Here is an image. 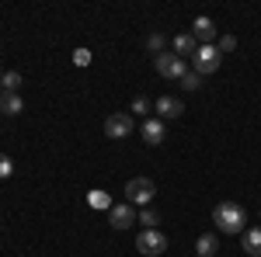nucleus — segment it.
I'll return each instance as SVG.
<instances>
[{
    "label": "nucleus",
    "instance_id": "obj_15",
    "mask_svg": "<svg viewBox=\"0 0 261 257\" xmlns=\"http://www.w3.org/2000/svg\"><path fill=\"white\" fill-rule=\"evenodd\" d=\"M0 87H7V94H14V91L21 87V73L18 70H7V73L0 77Z\"/></svg>",
    "mask_w": 261,
    "mask_h": 257
},
{
    "label": "nucleus",
    "instance_id": "obj_14",
    "mask_svg": "<svg viewBox=\"0 0 261 257\" xmlns=\"http://www.w3.org/2000/svg\"><path fill=\"white\" fill-rule=\"evenodd\" d=\"M0 111H4V115H21L24 104H21L18 94H4V98H0Z\"/></svg>",
    "mask_w": 261,
    "mask_h": 257
},
{
    "label": "nucleus",
    "instance_id": "obj_19",
    "mask_svg": "<svg viewBox=\"0 0 261 257\" xmlns=\"http://www.w3.org/2000/svg\"><path fill=\"white\" fill-rule=\"evenodd\" d=\"M146 49H150L153 56H161V52H164V35H161V32H153V35L146 39Z\"/></svg>",
    "mask_w": 261,
    "mask_h": 257
},
{
    "label": "nucleus",
    "instance_id": "obj_16",
    "mask_svg": "<svg viewBox=\"0 0 261 257\" xmlns=\"http://www.w3.org/2000/svg\"><path fill=\"white\" fill-rule=\"evenodd\" d=\"M87 205H91V209H112V198L105 195V191H91V195H87Z\"/></svg>",
    "mask_w": 261,
    "mask_h": 257
},
{
    "label": "nucleus",
    "instance_id": "obj_24",
    "mask_svg": "<svg viewBox=\"0 0 261 257\" xmlns=\"http://www.w3.org/2000/svg\"><path fill=\"white\" fill-rule=\"evenodd\" d=\"M0 77H4V73H0Z\"/></svg>",
    "mask_w": 261,
    "mask_h": 257
},
{
    "label": "nucleus",
    "instance_id": "obj_4",
    "mask_svg": "<svg viewBox=\"0 0 261 257\" xmlns=\"http://www.w3.org/2000/svg\"><path fill=\"white\" fill-rule=\"evenodd\" d=\"M136 250L146 257H161L167 250V237H164L161 230H143L140 237H136Z\"/></svg>",
    "mask_w": 261,
    "mask_h": 257
},
{
    "label": "nucleus",
    "instance_id": "obj_23",
    "mask_svg": "<svg viewBox=\"0 0 261 257\" xmlns=\"http://www.w3.org/2000/svg\"><path fill=\"white\" fill-rule=\"evenodd\" d=\"M73 63H77V66H91V49H77V52H73Z\"/></svg>",
    "mask_w": 261,
    "mask_h": 257
},
{
    "label": "nucleus",
    "instance_id": "obj_2",
    "mask_svg": "<svg viewBox=\"0 0 261 257\" xmlns=\"http://www.w3.org/2000/svg\"><path fill=\"white\" fill-rule=\"evenodd\" d=\"M157 195V184L150 178H133L125 184V198H129V205H143V209H150V202Z\"/></svg>",
    "mask_w": 261,
    "mask_h": 257
},
{
    "label": "nucleus",
    "instance_id": "obj_18",
    "mask_svg": "<svg viewBox=\"0 0 261 257\" xmlns=\"http://www.w3.org/2000/svg\"><path fill=\"white\" fill-rule=\"evenodd\" d=\"M178 83H181V91H199V87H202V77L195 73V70H192V73H185Z\"/></svg>",
    "mask_w": 261,
    "mask_h": 257
},
{
    "label": "nucleus",
    "instance_id": "obj_7",
    "mask_svg": "<svg viewBox=\"0 0 261 257\" xmlns=\"http://www.w3.org/2000/svg\"><path fill=\"white\" fill-rule=\"evenodd\" d=\"M133 219H136V212H133L129 202H122V205H112V209H108V222H112V230H129Z\"/></svg>",
    "mask_w": 261,
    "mask_h": 257
},
{
    "label": "nucleus",
    "instance_id": "obj_22",
    "mask_svg": "<svg viewBox=\"0 0 261 257\" xmlns=\"http://www.w3.org/2000/svg\"><path fill=\"white\" fill-rule=\"evenodd\" d=\"M11 174H14V160L0 153V181H4V178H11Z\"/></svg>",
    "mask_w": 261,
    "mask_h": 257
},
{
    "label": "nucleus",
    "instance_id": "obj_21",
    "mask_svg": "<svg viewBox=\"0 0 261 257\" xmlns=\"http://www.w3.org/2000/svg\"><path fill=\"white\" fill-rule=\"evenodd\" d=\"M133 115H146V119H150V101L143 98V94H140V98H133Z\"/></svg>",
    "mask_w": 261,
    "mask_h": 257
},
{
    "label": "nucleus",
    "instance_id": "obj_5",
    "mask_svg": "<svg viewBox=\"0 0 261 257\" xmlns=\"http://www.w3.org/2000/svg\"><path fill=\"white\" fill-rule=\"evenodd\" d=\"M153 66H157V73L167 77V80H181L185 73H188L185 60H178L174 52H161V56H153Z\"/></svg>",
    "mask_w": 261,
    "mask_h": 257
},
{
    "label": "nucleus",
    "instance_id": "obj_12",
    "mask_svg": "<svg viewBox=\"0 0 261 257\" xmlns=\"http://www.w3.org/2000/svg\"><path fill=\"white\" fill-rule=\"evenodd\" d=\"M220 250V240L213 237V233H202L199 240H195V257H213Z\"/></svg>",
    "mask_w": 261,
    "mask_h": 257
},
{
    "label": "nucleus",
    "instance_id": "obj_17",
    "mask_svg": "<svg viewBox=\"0 0 261 257\" xmlns=\"http://www.w3.org/2000/svg\"><path fill=\"white\" fill-rule=\"evenodd\" d=\"M140 222H143V230H157V222H161L157 209H143V212H140Z\"/></svg>",
    "mask_w": 261,
    "mask_h": 257
},
{
    "label": "nucleus",
    "instance_id": "obj_11",
    "mask_svg": "<svg viewBox=\"0 0 261 257\" xmlns=\"http://www.w3.org/2000/svg\"><path fill=\"white\" fill-rule=\"evenodd\" d=\"M143 139H146L150 146H161L164 142V122L161 119H146L143 122Z\"/></svg>",
    "mask_w": 261,
    "mask_h": 257
},
{
    "label": "nucleus",
    "instance_id": "obj_13",
    "mask_svg": "<svg viewBox=\"0 0 261 257\" xmlns=\"http://www.w3.org/2000/svg\"><path fill=\"white\" fill-rule=\"evenodd\" d=\"M244 250H247L251 257H261V226L244 230Z\"/></svg>",
    "mask_w": 261,
    "mask_h": 257
},
{
    "label": "nucleus",
    "instance_id": "obj_20",
    "mask_svg": "<svg viewBox=\"0 0 261 257\" xmlns=\"http://www.w3.org/2000/svg\"><path fill=\"white\" fill-rule=\"evenodd\" d=\"M216 49H220V56H226V52H233V49H237V39H233V35H223V39L216 42Z\"/></svg>",
    "mask_w": 261,
    "mask_h": 257
},
{
    "label": "nucleus",
    "instance_id": "obj_10",
    "mask_svg": "<svg viewBox=\"0 0 261 257\" xmlns=\"http://www.w3.org/2000/svg\"><path fill=\"white\" fill-rule=\"evenodd\" d=\"M171 45H174V56H178V60L195 56V49H199V42H195V35H192V32H188V35H174V42H171Z\"/></svg>",
    "mask_w": 261,
    "mask_h": 257
},
{
    "label": "nucleus",
    "instance_id": "obj_1",
    "mask_svg": "<svg viewBox=\"0 0 261 257\" xmlns=\"http://www.w3.org/2000/svg\"><path fill=\"white\" fill-rule=\"evenodd\" d=\"M213 222H216V230H220V233H230V237L247 230V226H244L247 216H244V209L237 205V202H220V205L213 209Z\"/></svg>",
    "mask_w": 261,
    "mask_h": 257
},
{
    "label": "nucleus",
    "instance_id": "obj_3",
    "mask_svg": "<svg viewBox=\"0 0 261 257\" xmlns=\"http://www.w3.org/2000/svg\"><path fill=\"white\" fill-rule=\"evenodd\" d=\"M220 63H223V56H220V49H216V45H199V49H195V56H192V66H195V73H199V77L216 73V70H220Z\"/></svg>",
    "mask_w": 261,
    "mask_h": 257
},
{
    "label": "nucleus",
    "instance_id": "obj_6",
    "mask_svg": "<svg viewBox=\"0 0 261 257\" xmlns=\"http://www.w3.org/2000/svg\"><path fill=\"white\" fill-rule=\"evenodd\" d=\"M129 132H133V115L119 111V115H108L105 119V136L108 139H125Z\"/></svg>",
    "mask_w": 261,
    "mask_h": 257
},
{
    "label": "nucleus",
    "instance_id": "obj_8",
    "mask_svg": "<svg viewBox=\"0 0 261 257\" xmlns=\"http://www.w3.org/2000/svg\"><path fill=\"white\" fill-rule=\"evenodd\" d=\"M192 35H195L199 45H213V39H216V24H213V18H195L192 21Z\"/></svg>",
    "mask_w": 261,
    "mask_h": 257
},
{
    "label": "nucleus",
    "instance_id": "obj_9",
    "mask_svg": "<svg viewBox=\"0 0 261 257\" xmlns=\"http://www.w3.org/2000/svg\"><path fill=\"white\" fill-rule=\"evenodd\" d=\"M157 119H181V111H185V104H181L178 98H171V94H164V98H157Z\"/></svg>",
    "mask_w": 261,
    "mask_h": 257
}]
</instances>
